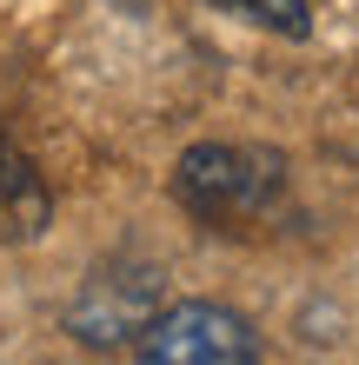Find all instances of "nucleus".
<instances>
[{
  "instance_id": "obj_1",
  "label": "nucleus",
  "mask_w": 359,
  "mask_h": 365,
  "mask_svg": "<svg viewBox=\"0 0 359 365\" xmlns=\"http://www.w3.org/2000/svg\"><path fill=\"white\" fill-rule=\"evenodd\" d=\"M286 192V160L273 146H226V140H206V146H186L180 166H173V200L193 212L200 226H253L280 206Z\"/></svg>"
},
{
  "instance_id": "obj_4",
  "label": "nucleus",
  "mask_w": 359,
  "mask_h": 365,
  "mask_svg": "<svg viewBox=\"0 0 359 365\" xmlns=\"http://www.w3.org/2000/svg\"><path fill=\"white\" fill-rule=\"evenodd\" d=\"M54 220V192L40 180V166L0 133V246H27Z\"/></svg>"
},
{
  "instance_id": "obj_5",
  "label": "nucleus",
  "mask_w": 359,
  "mask_h": 365,
  "mask_svg": "<svg viewBox=\"0 0 359 365\" xmlns=\"http://www.w3.org/2000/svg\"><path fill=\"white\" fill-rule=\"evenodd\" d=\"M213 7L253 20V27H273V34H306V20H313L306 0H213Z\"/></svg>"
},
{
  "instance_id": "obj_3",
  "label": "nucleus",
  "mask_w": 359,
  "mask_h": 365,
  "mask_svg": "<svg viewBox=\"0 0 359 365\" xmlns=\"http://www.w3.org/2000/svg\"><path fill=\"white\" fill-rule=\"evenodd\" d=\"M160 279L153 272H93L87 292L67 306V332L87 339V346H120V339H140V326L153 319Z\"/></svg>"
},
{
  "instance_id": "obj_2",
  "label": "nucleus",
  "mask_w": 359,
  "mask_h": 365,
  "mask_svg": "<svg viewBox=\"0 0 359 365\" xmlns=\"http://www.w3.org/2000/svg\"><path fill=\"white\" fill-rule=\"evenodd\" d=\"M140 365H260V332L233 306L180 299L140 326Z\"/></svg>"
}]
</instances>
